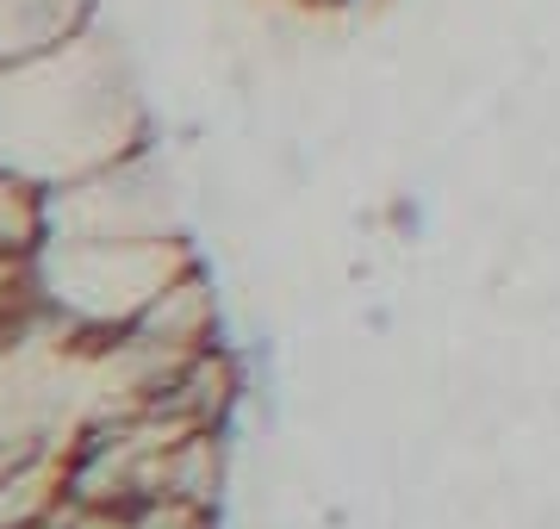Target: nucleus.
Masks as SVG:
<instances>
[{
	"label": "nucleus",
	"instance_id": "2",
	"mask_svg": "<svg viewBox=\"0 0 560 529\" xmlns=\"http://www.w3.org/2000/svg\"><path fill=\"white\" fill-rule=\"evenodd\" d=\"M305 7H337V0H305Z\"/></svg>",
	"mask_w": 560,
	"mask_h": 529
},
{
	"label": "nucleus",
	"instance_id": "1",
	"mask_svg": "<svg viewBox=\"0 0 560 529\" xmlns=\"http://www.w3.org/2000/svg\"><path fill=\"white\" fill-rule=\"evenodd\" d=\"M88 25V0H0V69L38 62Z\"/></svg>",
	"mask_w": 560,
	"mask_h": 529
}]
</instances>
